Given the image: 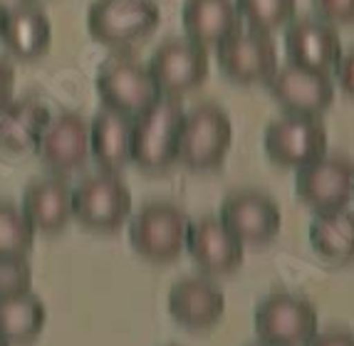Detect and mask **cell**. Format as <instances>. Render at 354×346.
Wrapping results in <instances>:
<instances>
[{
  "label": "cell",
  "mask_w": 354,
  "mask_h": 346,
  "mask_svg": "<svg viewBox=\"0 0 354 346\" xmlns=\"http://www.w3.org/2000/svg\"><path fill=\"white\" fill-rule=\"evenodd\" d=\"M50 119V109L35 97L8 99L0 104V151L10 156L35 151Z\"/></svg>",
  "instance_id": "cell-21"
},
{
  "label": "cell",
  "mask_w": 354,
  "mask_h": 346,
  "mask_svg": "<svg viewBox=\"0 0 354 346\" xmlns=\"http://www.w3.org/2000/svg\"><path fill=\"white\" fill-rule=\"evenodd\" d=\"M307 346H354V334L344 329H327V331H317L307 341Z\"/></svg>",
  "instance_id": "cell-30"
},
{
  "label": "cell",
  "mask_w": 354,
  "mask_h": 346,
  "mask_svg": "<svg viewBox=\"0 0 354 346\" xmlns=\"http://www.w3.org/2000/svg\"><path fill=\"white\" fill-rule=\"evenodd\" d=\"M263 146L272 164L297 171L327 153V129L319 117L285 112L266 126Z\"/></svg>",
  "instance_id": "cell-8"
},
{
  "label": "cell",
  "mask_w": 354,
  "mask_h": 346,
  "mask_svg": "<svg viewBox=\"0 0 354 346\" xmlns=\"http://www.w3.org/2000/svg\"><path fill=\"white\" fill-rule=\"evenodd\" d=\"M295 193L315 213L342 211L354 198V161L339 153H325L297 169Z\"/></svg>",
  "instance_id": "cell-10"
},
{
  "label": "cell",
  "mask_w": 354,
  "mask_h": 346,
  "mask_svg": "<svg viewBox=\"0 0 354 346\" xmlns=\"http://www.w3.org/2000/svg\"><path fill=\"white\" fill-rule=\"evenodd\" d=\"M266 87L275 104L283 106L288 114L322 117L335 102V82L330 72L310 70L295 62L278 65Z\"/></svg>",
  "instance_id": "cell-12"
},
{
  "label": "cell",
  "mask_w": 354,
  "mask_h": 346,
  "mask_svg": "<svg viewBox=\"0 0 354 346\" xmlns=\"http://www.w3.org/2000/svg\"><path fill=\"white\" fill-rule=\"evenodd\" d=\"M169 314L191 331H206L221 322L225 311V294L211 277L189 275L169 289Z\"/></svg>",
  "instance_id": "cell-16"
},
{
  "label": "cell",
  "mask_w": 354,
  "mask_h": 346,
  "mask_svg": "<svg viewBox=\"0 0 354 346\" xmlns=\"http://www.w3.org/2000/svg\"><path fill=\"white\" fill-rule=\"evenodd\" d=\"M0 42L12 57L32 62L48 55L53 45V25H50L48 12L32 0H23L18 6L8 8L6 25H3V35Z\"/></svg>",
  "instance_id": "cell-19"
},
{
  "label": "cell",
  "mask_w": 354,
  "mask_h": 346,
  "mask_svg": "<svg viewBox=\"0 0 354 346\" xmlns=\"http://www.w3.org/2000/svg\"><path fill=\"white\" fill-rule=\"evenodd\" d=\"M241 20L258 32H275L295 18L297 0H236Z\"/></svg>",
  "instance_id": "cell-26"
},
{
  "label": "cell",
  "mask_w": 354,
  "mask_h": 346,
  "mask_svg": "<svg viewBox=\"0 0 354 346\" xmlns=\"http://www.w3.org/2000/svg\"><path fill=\"white\" fill-rule=\"evenodd\" d=\"M20 208H23L25 218L32 223L35 233L57 235L75 218V211H72V186L59 173L35 178V181H30L25 186Z\"/></svg>",
  "instance_id": "cell-18"
},
{
  "label": "cell",
  "mask_w": 354,
  "mask_h": 346,
  "mask_svg": "<svg viewBox=\"0 0 354 346\" xmlns=\"http://www.w3.org/2000/svg\"><path fill=\"white\" fill-rule=\"evenodd\" d=\"M332 72H335V79L339 84V89L354 99V47L349 52H342V57L337 59V65Z\"/></svg>",
  "instance_id": "cell-29"
},
{
  "label": "cell",
  "mask_w": 354,
  "mask_h": 346,
  "mask_svg": "<svg viewBox=\"0 0 354 346\" xmlns=\"http://www.w3.org/2000/svg\"><path fill=\"white\" fill-rule=\"evenodd\" d=\"M186 253L201 267V272L221 277L241 267L245 245L225 228L218 215H203L189 223Z\"/></svg>",
  "instance_id": "cell-14"
},
{
  "label": "cell",
  "mask_w": 354,
  "mask_h": 346,
  "mask_svg": "<svg viewBox=\"0 0 354 346\" xmlns=\"http://www.w3.org/2000/svg\"><path fill=\"white\" fill-rule=\"evenodd\" d=\"M310 245L327 262H352L354 260V211L317 213L310 223Z\"/></svg>",
  "instance_id": "cell-24"
},
{
  "label": "cell",
  "mask_w": 354,
  "mask_h": 346,
  "mask_svg": "<svg viewBox=\"0 0 354 346\" xmlns=\"http://www.w3.org/2000/svg\"><path fill=\"white\" fill-rule=\"evenodd\" d=\"M181 20L186 37L203 47H216L243 28L236 0H186Z\"/></svg>",
  "instance_id": "cell-22"
},
{
  "label": "cell",
  "mask_w": 354,
  "mask_h": 346,
  "mask_svg": "<svg viewBox=\"0 0 354 346\" xmlns=\"http://www.w3.org/2000/svg\"><path fill=\"white\" fill-rule=\"evenodd\" d=\"M48 309L30 289L0 294V339L8 346L30 344L45 329Z\"/></svg>",
  "instance_id": "cell-23"
},
{
  "label": "cell",
  "mask_w": 354,
  "mask_h": 346,
  "mask_svg": "<svg viewBox=\"0 0 354 346\" xmlns=\"http://www.w3.org/2000/svg\"><path fill=\"white\" fill-rule=\"evenodd\" d=\"M35 235L23 208L10 200H0V258L25 260L35 245Z\"/></svg>",
  "instance_id": "cell-25"
},
{
  "label": "cell",
  "mask_w": 354,
  "mask_h": 346,
  "mask_svg": "<svg viewBox=\"0 0 354 346\" xmlns=\"http://www.w3.org/2000/svg\"><path fill=\"white\" fill-rule=\"evenodd\" d=\"M315 10L332 25L354 23V0H315Z\"/></svg>",
  "instance_id": "cell-28"
},
{
  "label": "cell",
  "mask_w": 354,
  "mask_h": 346,
  "mask_svg": "<svg viewBox=\"0 0 354 346\" xmlns=\"http://www.w3.org/2000/svg\"><path fill=\"white\" fill-rule=\"evenodd\" d=\"M285 52L288 62L332 72L344 50L337 25L322 18H292L285 25Z\"/></svg>",
  "instance_id": "cell-17"
},
{
  "label": "cell",
  "mask_w": 354,
  "mask_h": 346,
  "mask_svg": "<svg viewBox=\"0 0 354 346\" xmlns=\"http://www.w3.org/2000/svg\"><path fill=\"white\" fill-rule=\"evenodd\" d=\"M253 327L260 341L272 346H307L317 334V309L297 294L275 292L255 307Z\"/></svg>",
  "instance_id": "cell-7"
},
{
  "label": "cell",
  "mask_w": 354,
  "mask_h": 346,
  "mask_svg": "<svg viewBox=\"0 0 354 346\" xmlns=\"http://www.w3.org/2000/svg\"><path fill=\"white\" fill-rule=\"evenodd\" d=\"M230 141L233 124L225 109L213 102H201L186 112L176 161L191 171H213L225 161Z\"/></svg>",
  "instance_id": "cell-4"
},
{
  "label": "cell",
  "mask_w": 354,
  "mask_h": 346,
  "mask_svg": "<svg viewBox=\"0 0 354 346\" xmlns=\"http://www.w3.org/2000/svg\"><path fill=\"white\" fill-rule=\"evenodd\" d=\"M0 346H8V344H6V341H3V339H0Z\"/></svg>",
  "instance_id": "cell-34"
},
{
  "label": "cell",
  "mask_w": 354,
  "mask_h": 346,
  "mask_svg": "<svg viewBox=\"0 0 354 346\" xmlns=\"http://www.w3.org/2000/svg\"><path fill=\"white\" fill-rule=\"evenodd\" d=\"M218 67L236 84H266L278 70V47L268 32L236 30L216 45Z\"/></svg>",
  "instance_id": "cell-11"
},
{
  "label": "cell",
  "mask_w": 354,
  "mask_h": 346,
  "mask_svg": "<svg viewBox=\"0 0 354 346\" xmlns=\"http://www.w3.org/2000/svg\"><path fill=\"white\" fill-rule=\"evenodd\" d=\"M32 3H35V0H32Z\"/></svg>",
  "instance_id": "cell-35"
},
{
  "label": "cell",
  "mask_w": 354,
  "mask_h": 346,
  "mask_svg": "<svg viewBox=\"0 0 354 346\" xmlns=\"http://www.w3.org/2000/svg\"><path fill=\"white\" fill-rule=\"evenodd\" d=\"M32 270L28 260H3L0 258V294H12L30 289Z\"/></svg>",
  "instance_id": "cell-27"
},
{
  "label": "cell",
  "mask_w": 354,
  "mask_h": 346,
  "mask_svg": "<svg viewBox=\"0 0 354 346\" xmlns=\"http://www.w3.org/2000/svg\"><path fill=\"white\" fill-rule=\"evenodd\" d=\"M12 89H15V67L10 59L0 55V104L12 99Z\"/></svg>",
  "instance_id": "cell-31"
},
{
  "label": "cell",
  "mask_w": 354,
  "mask_h": 346,
  "mask_svg": "<svg viewBox=\"0 0 354 346\" xmlns=\"http://www.w3.org/2000/svg\"><path fill=\"white\" fill-rule=\"evenodd\" d=\"M6 15H8V8L0 3V35H3V25H6Z\"/></svg>",
  "instance_id": "cell-32"
},
{
  "label": "cell",
  "mask_w": 354,
  "mask_h": 346,
  "mask_svg": "<svg viewBox=\"0 0 354 346\" xmlns=\"http://www.w3.org/2000/svg\"><path fill=\"white\" fill-rule=\"evenodd\" d=\"M250 346H272V344H266V341H258V344H250Z\"/></svg>",
  "instance_id": "cell-33"
},
{
  "label": "cell",
  "mask_w": 354,
  "mask_h": 346,
  "mask_svg": "<svg viewBox=\"0 0 354 346\" xmlns=\"http://www.w3.org/2000/svg\"><path fill=\"white\" fill-rule=\"evenodd\" d=\"M72 211L84 228L114 233L131 215V191L119 173L100 171L72 188Z\"/></svg>",
  "instance_id": "cell-5"
},
{
  "label": "cell",
  "mask_w": 354,
  "mask_h": 346,
  "mask_svg": "<svg viewBox=\"0 0 354 346\" xmlns=\"http://www.w3.org/2000/svg\"><path fill=\"white\" fill-rule=\"evenodd\" d=\"M218 218L243 245H268L283 228L280 206L268 193L253 188L225 195Z\"/></svg>",
  "instance_id": "cell-13"
},
{
  "label": "cell",
  "mask_w": 354,
  "mask_h": 346,
  "mask_svg": "<svg viewBox=\"0 0 354 346\" xmlns=\"http://www.w3.org/2000/svg\"><path fill=\"white\" fill-rule=\"evenodd\" d=\"M149 72L161 97H176L198 89L208 77V47L189 37H169L153 50Z\"/></svg>",
  "instance_id": "cell-9"
},
{
  "label": "cell",
  "mask_w": 354,
  "mask_h": 346,
  "mask_svg": "<svg viewBox=\"0 0 354 346\" xmlns=\"http://www.w3.org/2000/svg\"><path fill=\"white\" fill-rule=\"evenodd\" d=\"M161 12L153 0H95L87 10V30L97 42L124 50L147 40L159 28Z\"/></svg>",
  "instance_id": "cell-6"
},
{
  "label": "cell",
  "mask_w": 354,
  "mask_h": 346,
  "mask_svg": "<svg viewBox=\"0 0 354 346\" xmlns=\"http://www.w3.org/2000/svg\"><path fill=\"white\" fill-rule=\"evenodd\" d=\"M35 153L50 171L65 176L80 171L89 161V122L75 112H62L50 119L37 141Z\"/></svg>",
  "instance_id": "cell-15"
},
{
  "label": "cell",
  "mask_w": 354,
  "mask_h": 346,
  "mask_svg": "<svg viewBox=\"0 0 354 346\" xmlns=\"http://www.w3.org/2000/svg\"><path fill=\"white\" fill-rule=\"evenodd\" d=\"M186 109L176 97H161L149 106L142 117L134 119V146L131 161L149 173L171 169L178 156V139H181Z\"/></svg>",
  "instance_id": "cell-2"
},
{
  "label": "cell",
  "mask_w": 354,
  "mask_h": 346,
  "mask_svg": "<svg viewBox=\"0 0 354 346\" xmlns=\"http://www.w3.org/2000/svg\"><path fill=\"white\" fill-rule=\"evenodd\" d=\"M97 94L106 109L136 119L161 99L151 72L134 55L112 52L97 70Z\"/></svg>",
  "instance_id": "cell-3"
},
{
  "label": "cell",
  "mask_w": 354,
  "mask_h": 346,
  "mask_svg": "<svg viewBox=\"0 0 354 346\" xmlns=\"http://www.w3.org/2000/svg\"><path fill=\"white\" fill-rule=\"evenodd\" d=\"M134 119L102 106L89 122V153L102 171L119 173L131 164Z\"/></svg>",
  "instance_id": "cell-20"
},
{
  "label": "cell",
  "mask_w": 354,
  "mask_h": 346,
  "mask_svg": "<svg viewBox=\"0 0 354 346\" xmlns=\"http://www.w3.org/2000/svg\"><path fill=\"white\" fill-rule=\"evenodd\" d=\"M189 223L186 213L171 200L144 203L134 215H129V245L147 262H174L186 250Z\"/></svg>",
  "instance_id": "cell-1"
}]
</instances>
